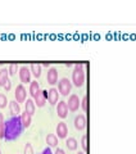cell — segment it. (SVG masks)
I'll use <instances>...</instances> for the list:
<instances>
[{
	"label": "cell",
	"mask_w": 136,
	"mask_h": 154,
	"mask_svg": "<svg viewBox=\"0 0 136 154\" xmlns=\"http://www.w3.org/2000/svg\"><path fill=\"white\" fill-rule=\"evenodd\" d=\"M23 125L21 121V116H16L7 119L5 122V132H4V140L5 141H13L18 139L22 135Z\"/></svg>",
	"instance_id": "1"
},
{
	"label": "cell",
	"mask_w": 136,
	"mask_h": 154,
	"mask_svg": "<svg viewBox=\"0 0 136 154\" xmlns=\"http://www.w3.org/2000/svg\"><path fill=\"white\" fill-rule=\"evenodd\" d=\"M85 64H75L73 66V72H72V85L76 88H81L85 84Z\"/></svg>",
	"instance_id": "2"
},
{
	"label": "cell",
	"mask_w": 136,
	"mask_h": 154,
	"mask_svg": "<svg viewBox=\"0 0 136 154\" xmlns=\"http://www.w3.org/2000/svg\"><path fill=\"white\" fill-rule=\"evenodd\" d=\"M72 90V81L68 80L67 77H63L58 81V91L63 96H67Z\"/></svg>",
	"instance_id": "3"
},
{
	"label": "cell",
	"mask_w": 136,
	"mask_h": 154,
	"mask_svg": "<svg viewBox=\"0 0 136 154\" xmlns=\"http://www.w3.org/2000/svg\"><path fill=\"white\" fill-rule=\"evenodd\" d=\"M18 75H19V80H21L22 85L23 84H31V71L27 66H22L19 67V71H18Z\"/></svg>",
	"instance_id": "4"
},
{
	"label": "cell",
	"mask_w": 136,
	"mask_h": 154,
	"mask_svg": "<svg viewBox=\"0 0 136 154\" xmlns=\"http://www.w3.org/2000/svg\"><path fill=\"white\" fill-rule=\"evenodd\" d=\"M68 110H71V112H77L79 108H81V100L79 99V95L76 94H72L70 98H68Z\"/></svg>",
	"instance_id": "5"
},
{
	"label": "cell",
	"mask_w": 136,
	"mask_h": 154,
	"mask_svg": "<svg viewBox=\"0 0 136 154\" xmlns=\"http://www.w3.org/2000/svg\"><path fill=\"white\" fill-rule=\"evenodd\" d=\"M14 98H16L17 103H25L27 100V90L22 84L18 85L16 88V93H14Z\"/></svg>",
	"instance_id": "6"
},
{
	"label": "cell",
	"mask_w": 136,
	"mask_h": 154,
	"mask_svg": "<svg viewBox=\"0 0 136 154\" xmlns=\"http://www.w3.org/2000/svg\"><path fill=\"white\" fill-rule=\"evenodd\" d=\"M48 99V91L46 90H39L37 94L33 96V102H35V104L37 105L39 108H42L44 105H45V102Z\"/></svg>",
	"instance_id": "7"
},
{
	"label": "cell",
	"mask_w": 136,
	"mask_h": 154,
	"mask_svg": "<svg viewBox=\"0 0 136 154\" xmlns=\"http://www.w3.org/2000/svg\"><path fill=\"white\" fill-rule=\"evenodd\" d=\"M86 117L84 114H79L75 117V121H73V125H75V128L79 130V131H84L86 128Z\"/></svg>",
	"instance_id": "8"
},
{
	"label": "cell",
	"mask_w": 136,
	"mask_h": 154,
	"mask_svg": "<svg viewBox=\"0 0 136 154\" xmlns=\"http://www.w3.org/2000/svg\"><path fill=\"white\" fill-rule=\"evenodd\" d=\"M59 91H58V89H54L51 88L49 91H48V102H49L51 105H55L59 103Z\"/></svg>",
	"instance_id": "9"
},
{
	"label": "cell",
	"mask_w": 136,
	"mask_h": 154,
	"mask_svg": "<svg viewBox=\"0 0 136 154\" xmlns=\"http://www.w3.org/2000/svg\"><path fill=\"white\" fill-rule=\"evenodd\" d=\"M46 81L49 85H55L58 84V69L55 67H50L48 71V76H46Z\"/></svg>",
	"instance_id": "10"
},
{
	"label": "cell",
	"mask_w": 136,
	"mask_h": 154,
	"mask_svg": "<svg viewBox=\"0 0 136 154\" xmlns=\"http://www.w3.org/2000/svg\"><path fill=\"white\" fill-rule=\"evenodd\" d=\"M57 113H58V117L60 118H67L68 116V105H67V102H59L57 104Z\"/></svg>",
	"instance_id": "11"
},
{
	"label": "cell",
	"mask_w": 136,
	"mask_h": 154,
	"mask_svg": "<svg viewBox=\"0 0 136 154\" xmlns=\"http://www.w3.org/2000/svg\"><path fill=\"white\" fill-rule=\"evenodd\" d=\"M57 136L58 139H66L67 137V135H68V127H67V125L66 122H59L58 123V126H57Z\"/></svg>",
	"instance_id": "12"
},
{
	"label": "cell",
	"mask_w": 136,
	"mask_h": 154,
	"mask_svg": "<svg viewBox=\"0 0 136 154\" xmlns=\"http://www.w3.org/2000/svg\"><path fill=\"white\" fill-rule=\"evenodd\" d=\"M9 109H11V113H12L13 117L21 116V105H19V103H17L16 100L9 102Z\"/></svg>",
	"instance_id": "13"
},
{
	"label": "cell",
	"mask_w": 136,
	"mask_h": 154,
	"mask_svg": "<svg viewBox=\"0 0 136 154\" xmlns=\"http://www.w3.org/2000/svg\"><path fill=\"white\" fill-rule=\"evenodd\" d=\"M25 110L28 114H31V116L35 114V112H36V104H35V102H33V99H27L25 102Z\"/></svg>",
	"instance_id": "14"
},
{
	"label": "cell",
	"mask_w": 136,
	"mask_h": 154,
	"mask_svg": "<svg viewBox=\"0 0 136 154\" xmlns=\"http://www.w3.org/2000/svg\"><path fill=\"white\" fill-rule=\"evenodd\" d=\"M21 121H22V125H23V128H28L32 123V116L28 114L25 110L23 113H21Z\"/></svg>",
	"instance_id": "15"
},
{
	"label": "cell",
	"mask_w": 136,
	"mask_h": 154,
	"mask_svg": "<svg viewBox=\"0 0 136 154\" xmlns=\"http://www.w3.org/2000/svg\"><path fill=\"white\" fill-rule=\"evenodd\" d=\"M66 146L68 148V150L75 152V150H77V148H79V141H77L75 137H68L66 141Z\"/></svg>",
	"instance_id": "16"
},
{
	"label": "cell",
	"mask_w": 136,
	"mask_h": 154,
	"mask_svg": "<svg viewBox=\"0 0 136 154\" xmlns=\"http://www.w3.org/2000/svg\"><path fill=\"white\" fill-rule=\"evenodd\" d=\"M46 144L49 148H55L58 146V136L54 134H49L46 136Z\"/></svg>",
	"instance_id": "17"
},
{
	"label": "cell",
	"mask_w": 136,
	"mask_h": 154,
	"mask_svg": "<svg viewBox=\"0 0 136 154\" xmlns=\"http://www.w3.org/2000/svg\"><path fill=\"white\" fill-rule=\"evenodd\" d=\"M41 69H42V67L41 64H37V63H32L30 66V71H31V75H33L36 77V79H39V77L41 76Z\"/></svg>",
	"instance_id": "18"
},
{
	"label": "cell",
	"mask_w": 136,
	"mask_h": 154,
	"mask_svg": "<svg viewBox=\"0 0 136 154\" xmlns=\"http://www.w3.org/2000/svg\"><path fill=\"white\" fill-rule=\"evenodd\" d=\"M9 80V72L8 68H2L0 69V86H3L7 84V81Z\"/></svg>",
	"instance_id": "19"
},
{
	"label": "cell",
	"mask_w": 136,
	"mask_h": 154,
	"mask_svg": "<svg viewBox=\"0 0 136 154\" xmlns=\"http://www.w3.org/2000/svg\"><path fill=\"white\" fill-rule=\"evenodd\" d=\"M39 90H40V85H39L37 80L36 81H31V84H30V95L32 96V98L37 94Z\"/></svg>",
	"instance_id": "20"
},
{
	"label": "cell",
	"mask_w": 136,
	"mask_h": 154,
	"mask_svg": "<svg viewBox=\"0 0 136 154\" xmlns=\"http://www.w3.org/2000/svg\"><path fill=\"white\" fill-rule=\"evenodd\" d=\"M4 132H5V119L4 114L0 113V139H4Z\"/></svg>",
	"instance_id": "21"
},
{
	"label": "cell",
	"mask_w": 136,
	"mask_h": 154,
	"mask_svg": "<svg viewBox=\"0 0 136 154\" xmlns=\"http://www.w3.org/2000/svg\"><path fill=\"white\" fill-rule=\"evenodd\" d=\"M7 104H9L8 99H7V95H4L3 93H0V109L5 108Z\"/></svg>",
	"instance_id": "22"
},
{
	"label": "cell",
	"mask_w": 136,
	"mask_h": 154,
	"mask_svg": "<svg viewBox=\"0 0 136 154\" xmlns=\"http://www.w3.org/2000/svg\"><path fill=\"white\" fill-rule=\"evenodd\" d=\"M17 71H19L18 66L17 64H11L8 67V72H9V76H14L17 73Z\"/></svg>",
	"instance_id": "23"
},
{
	"label": "cell",
	"mask_w": 136,
	"mask_h": 154,
	"mask_svg": "<svg viewBox=\"0 0 136 154\" xmlns=\"http://www.w3.org/2000/svg\"><path fill=\"white\" fill-rule=\"evenodd\" d=\"M81 146H82V150H84V153L87 152V136L86 135H84L81 139Z\"/></svg>",
	"instance_id": "24"
},
{
	"label": "cell",
	"mask_w": 136,
	"mask_h": 154,
	"mask_svg": "<svg viewBox=\"0 0 136 154\" xmlns=\"http://www.w3.org/2000/svg\"><path fill=\"white\" fill-rule=\"evenodd\" d=\"M23 154H33V148L30 143H27L25 145V149H23Z\"/></svg>",
	"instance_id": "25"
},
{
	"label": "cell",
	"mask_w": 136,
	"mask_h": 154,
	"mask_svg": "<svg viewBox=\"0 0 136 154\" xmlns=\"http://www.w3.org/2000/svg\"><path fill=\"white\" fill-rule=\"evenodd\" d=\"M81 108H82L84 112H86V110H87V96H84V98H82V100H81Z\"/></svg>",
	"instance_id": "26"
},
{
	"label": "cell",
	"mask_w": 136,
	"mask_h": 154,
	"mask_svg": "<svg viewBox=\"0 0 136 154\" xmlns=\"http://www.w3.org/2000/svg\"><path fill=\"white\" fill-rule=\"evenodd\" d=\"M4 89H5L7 93H8V91H11V89H12V82H11V80L7 81V84L4 85Z\"/></svg>",
	"instance_id": "27"
},
{
	"label": "cell",
	"mask_w": 136,
	"mask_h": 154,
	"mask_svg": "<svg viewBox=\"0 0 136 154\" xmlns=\"http://www.w3.org/2000/svg\"><path fill=\"white\" fill-rule=\"evenodd\" d=\"M41 154H53V152H51V149H50L49 146H48V148H45V149H44Z\"/></svg>",
	"instance_id": "28"
},
{
	"label": "cell",
	"mask_w": 136,
	"mask_h": 154,
	"mask_svg": "<svg viewBox=\"0 0 136 154\" xmlns=\"http://www.w3.org/2000/svg\"><path fill=\"white\" fill-rule=\"evenodd\" d=\"M54 154H66V152L63 150V149H60V148H57V150H55Z\"/></svg>",
	"instance_id": "29"
},
{
	"label": "cell",
	"mask_w": 136,
	"mask_h": 154,
	"mask_svg": "<svg viewBox=\"0 0 136 154\" xmlns=\"http://www.w3.org/2000/svg\"><path fill=\"white\" fill-rule=\"evenodd\" d=\"M41 67H45V68H49V67H50V63H49V62H48V63H42V64H41Z\"/></svg>",
	"instance_id": "30"
},
{
	"label": "cell",
	"mask_w": 136,
	"mask_h": 154,
	"mask_svg": "<svg viewBox=\"0 0 136 154\" xmlns=\"http://www.w3.org/2000/svg\"><path fill=\"white\" fill-rule=\"evenodd\" d=\"M77 154H86V153H84V152H79V153H77Z\"/></svg>",
	"instance_id": "31"
},
{
	"label": "cell",
	"mask_w": 136,
	"mask_h": 154,
	"mask_svg": "<svg viewBox=\"0 0 136 154\" xmlns=\"http://www.w3.org/2000/svg\"><path fill=\"white\" fill-rule=\"evenodd\" d=\"M0 154H2V150H0Z\"/></svg>",
	"instance_id": "32"
}]
</instances>
